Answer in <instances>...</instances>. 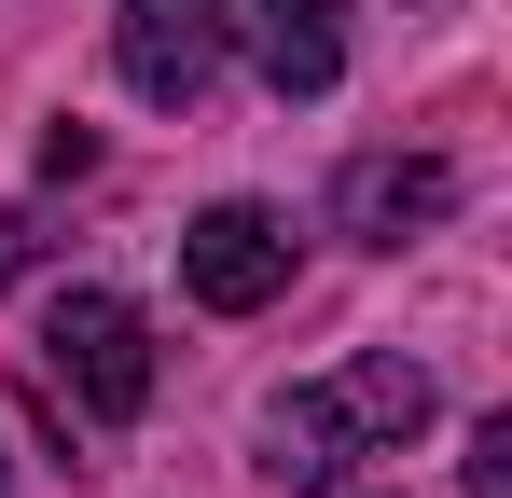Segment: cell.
<instances>
[{"mask_svg": "<svg viewBox=\"0 0 512 498\" xmlns=\"http://www.w3.org/2000/svg\"><path fill=\"white\" fill-rule=\"evenodd\" d=\"M42 388L56 402H84L97 429H125V415L153 402V332L125 291H56L42 305Z\"/></svg>", "mask_w": 512, "mask_h": 498, "instance_id": "6da1fadb", "label": "cell"}, {"mask_svg": "<svg viewBox=\"0 0 512 498\" xmlns=\"http://www.w3.org/2000/svg\"><path fill=\"white\" fill-rule=\"evenodd\" d=\"M111 56H125V83L153 111H194L222 83V56H236V28H222V0H125L111 14Z\"/></svg>", "mask_w": 512, "mask_h": 498, "instance_id": "7a4b0ae2", "label": "cell"}, {"mask_svg": "<svg viewBox=\"0 0 512 498\" xmlns=\"http://www.w3.org/2000/svg\"><path fill=\"white\" fill-rule=\"evenodd\" d=\"M180 291L194 305H222V319H250V305H277L291 291V222L277 208H208V222H180Z\"/></svg>", "mask_w": 512, "mask_h": 498, "instance_id": "3957f363", "label": "cell"}, {"mask_svg": "<svg viewBox=\"0 0 512 498\" xmlns=\"http://www.w3.org/2000/svg\"><path fill=\"white\" fill-rule=\"evenodd\" d=\"M222 28L250 42V70L277 97H333L346 83V0H236Z\"/></svg>", "mask_w": 512, "mask_h": 498, "instance_id": "277c9868", "label": "cell"}, {"mask_svg": "<svg viewBox=\"0 0 512 498\" xmlns=\"http://www.w3.org/2000/svg\"><path fill=\"white\" fill-rule=\"evenodd\" d=\"M443 208H457L443 153H360V166L333 180V222H346L360 249H402V236H429Z\"/></svg>", "mask_w": 512, "mask_h": 498, "instance_id": "5b68a950", "label": "cell"}, {"mask_svg": "<svg viewBox=\"0 0 512 498\" xmlns=\"http://www.w3.org/2000/svg\"><path fill=\"white\" fill-rule=\"evenodd\" d=\"M360 457H374V429H360V402H346V374L333 388H291V402L263 415V471H277V485H346V471H360Z\"/></svg>", "mask_w": 512, "mask_h": 498, "instance_id": "8992f818", "label": "cell"}, {"mask_svg": "<svg viewBox=\"0 0 512 498\" xmlns=\"http://www.w3.org/2000/svg\"><path fill=\"white\" fill-rule=\"evenodd\" d=\"M471 498H512V415L471 429Z\"/></svg>", "mask_w": 512, "mask_h": 498, "instance_id": "52a82bcc", "label": "cell"}, {"mask_svg": "<svg viewBox=\"0 0 512 498\" xmlns=\"http://www.w3.org/2000/svg\"><path fill=\"white\" fill-rule=\"evenodd\" d=\"M14 263H28V222H14V208H0V277H14Z\"/></svg>", "mask_w": 512, "mask_h": 498, "instance_id": "ba28073f", "label": "cell"}]
</instances>
